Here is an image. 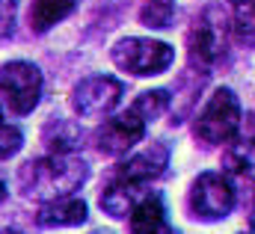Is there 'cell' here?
Segmentation results:
<instances>
[{"instance_id":"15","label":"cell","mask_w":255,"mask_h":234,"mask_svg":"<svg viewBox=\"0 0 255 234\" xmlns=\"http://www.w3.org/2000/svg\"><path fill=\"white\" fill-rule=\"evenodd\" d=\"M42 139H45L51 154H74V148L80 142V133H77V127L68 118H54V121L45 124Z\"/></svg>"},{"instance_id":"17","label":"cell","mask_w":255,"mask_h":234,"mask_svg":"<svg viewBox=\"0 0 255 234\" xmlns=\"http://www.w3.org/2000/svg\"><path fill=\"white\" fill-rule=\"evenodd\" d=\"M232 6V36L247 45L255 48V0H229Z\"/></svg>"},{"instance_id":"21","label":"cell","mask_w":255,"mask_h":234,"mask_svg":"<svg viewBox=\"0 0 255 234\" xmlns=\"http://www.w3.org/2000/svg\"><path fill=\"white\" fill-rule=\"evenodd\" d=\"M3 199H6V184L0 181V202H3Z\"/></svg>"},{"instance_id":"22","label":"cell","mask_w":255,"mask_h":234,"mask_svg":"<svg viewBox=\"0 0 255 234\" xmlns=\"http://www.w3.org/2000/svg\"><path fill=\"white\" fill-rule=\"evenodd\" d=\"M0 234H21V232H12V229H9V232H0Z\"/></svg>"},{"instance_id":"9","label":"cell","mask_w":255,"mask_h":234,"mask_svg":"<svg viewBox=\"0 0 255 234\" xmlns=\"http://www.w3.org/2000/svg\"><path fill=\"white\" fill-rule=\"evenodd\" d=\"M166 166H169V145L157 139V142H148L142 151H133L128 160H122L116 169V178L130 181V184H148L163 175Z\"/></svg>"},{"instance_id":"18","label":"cell","mask_w":255,"mask_h":234,"mask_svg":"<svg viewBox=\"0 0 255 234\" xmlns=\"http://www.w3.org/2000/svg\"><path fill=\"white\" fill-rule=\"evenodd\" d=\"M175 15V0H136V18L148 30H166Z\"/></svg>"},{"instance_id":"20","label":"cell","mask_w":255,"mask_h":234,"mask_svg":"<svg viewBox=\"0 0 255 234\" xmlns=\"http://www.w3.org/2000/svg\"><path fill=\"white\" fill-rule=\"evenodd\" d=\"M18 18V0H0V39H9Z\"/></svg>"},{"instance_id":"2","label":"cell","mask_w":255,"mask_h":234,"mask_svg":"<svg viewBox=\"0 0 255 234\" xmlns=\"http://www.w3.org/2000/svg\"><path fill=\"white\" fill-rule=\"evenodd\" d=\"M229 36H232V18L226 15V9L217 3L205 6V12L193 21L190 33H187L190 68H199L202 74H208V68L223 59Z\"/></svg>"},{"instance_id":"1","label":"cell","mask_w":255,"mask_h":234,"mask_svg":"<svg viewBox=\"0 0 255 234\" xmlns=\"http://www.w3.org/2000/svg\"><path fill=\"white\" fill-rule=\"evenodd\" d=\"M89 178V166L77 154H48L39 160H27L18 169V190L36 202H54L74 196Z\"/></svg>"},{"instance_id":"11","label":"cell","mask_w":255,"mask_h":234,"mask_svg":"<svg viewBox=\"0 0 255 234\" xmlns=\"http://www.w3.org/2000/svg\"><path fill=\"white\" fill-rule=\"evenodd\" d=\"M145 184H130V181H113L104 193H101V199H98V205H101V211L107 214V217H113V220H128L130 217V211L139 205V199L148 193V190H142Z\"/></svg>"},{"instance_id":"10","label":"cell","mask_w":255,"mask_h":234,"mask_svg":"<svg viewBox=\"0 0 255 234\" xmlns=\"http://www.w3.org/2000/svg\"><path fill=\"white\" fill-rule=\"evenodd\" d=\"M36 223L42 229H74L86 223V202L77 196H63L54 202H42Z\"/></svg>"},{"instance_id":"16","label":"cell","mask_w":255,"mask_h":234,"mask_svg":"<svg viewBox=\"0 0 255 234\" xmlns=\"http://www.w3.org/2000/svg\"><path fill=\"white\" fill-rule=\"evenodd\" d=\"M169 107H172V95L166 89H148V92L136 95V101L130 104V113L136 118H142L145 124H151V121L166 116Z\"/></svg>"},{"instance_id":"23","label":"cell","mask_w":255,"mask_h":234,"mask_svg":"<svg viewBox=\"0 0 255 234\" xmlns=\"http://www.w3.org/2000/svg\"><path fill=\"white\" fill-rule=\"evenodd\" d=\"M0 124H3V110H0Z\"/></svg>"},{"instance_id":"5","label":"cell","mask_w":255,"mask_h":234,"mask_svg":"<svg viewBox=\"0 0 255 234\" xmlns=\"http://www.w3.org/2000/svg\"><path fill=\"white\" fill-rule=\"evenodd\" d=\"M42 89H45V80L39 65L27 59H12L0 65V98L12 113L18 116L33 113L36 104L42 101Z\"/></svg>"},{"instance_id":"14","label":"cell","mask_w":255,"mask_h":234,"mask_svg":"<svg viewBox=\"0 0 255 234\" xmlns=\"http://www.w3.org/2000/svg\"><path fill=\"white\" fill-rule=\"evenodd\" d=\"M77 3L80 0H33L30 3V30L36 36H45L48 30L63 24L65 18L77 9Z\"/></svg>"},{"instance_id":"7","label":"cell","mask_w":255,"mask_h":234,"mask_svg":"<svg viewBox=\"0 0 255 234\" xmlns=\"http://www.w3.org/2000/svg\"><path fill=\"white\" fill-rule=\"evenodd\" d=\"M122 95H125L122 80H116L110 74H92V77H83L80 83H74L68 104H71L74 116L80 118H107L122 104Z\"/></svg>"},{"instance_id":"12","label":"cell","mask_w":255,"mask_h":234,"mask_svg":"<svg viewBox=\"0 0 255 234\" xmlns=\"http://www.w3.org/2000/svg\"><path fill=\"white\" fill-rule=\"evenodd\" d=\"M223 169L226 175L255 178V133H235L223 151Z\"/></svg>"},{"instance_id":"6","label":"cell","mask_w":255,"mask_h":234,"mask_svg":"<svg viewBox=\"0 0 255 234\" xmlns=\"http://www.w3.org/2000/svg\"><path fill=\"white\" fill-rule=\"evenodd\" d=\"M190 217L199 223H220L235 208V187L226 172H202L190 184Z\"/></svg>"},{"instance_id":"3","label":"cell","mask_w":255,"mask_h":234,"mask_svg":"<svg viewBox=\"0 0 255 234\" xmlns=\"http://www.w3.org/2000/svg\"><path fill=\"white\" fill-rule=\"evenodd\" d=\"M241 124H244V110H241L238 95L229 86H220L208 95L205 107L199 110L193 133L205 145H223L241 130Z\"/></svg>"},{"instance_id":"13","label":"cell","mask_w":255,"mask_h":234,"mask_svg":"<svg viewBox=\"0 0 255 234\" xmlns=\"http://www.w3.org/2000/svg\"><path fill=\"white\" fill-rule=\"evenodd\" d=\"M130 234H163L166 232V208L157 193H145L139 205L128 217Z\"/></svg>"},{"instance_id":"8","label":"cell","mask_w":255,"mask_h":234,"mask_svg":"<svg viewBox=\"0 0 255 234\" xmlns=\"http://www.w3.org/2000/svg\"><path fill=\"white\" fill-rule=\"evenodd\" d=\"M145 136V121L136 118L130 110L128 113H119V116H107L104 124L92 133V142L101 154L107 157H122L128 154L136 142H142Z\"/></svg>"},{"instance_id":"19","label":"cell","mask_w":255,"mask_h":234,"mask_svg":"<svg viewBox=\"0 0 255 234\" xmlns=\"http://www.w3.org/2000/svg\"><path fill=\"white\" fill-rule=\"evenodd\" d=\"M24 148V133L15 127V124H0V160H9L15 157L18 151Z\"/></svg>"},{"instance_id":"4","label":"cell","mask_w":255,"mask_h":234,"mask_svg":"<svg viewBox=\"0 0 255 234\" xmlns=\"http://www.w3.org/2000/svg\"><path fill=\"white\" fill-rule=\"evenodd\" d=\"M110 57L119 71H128L133 77H157L172 65L175 51L172 45L151 39V36H128L113 45Z\"/></svg>"}]
</instances>
